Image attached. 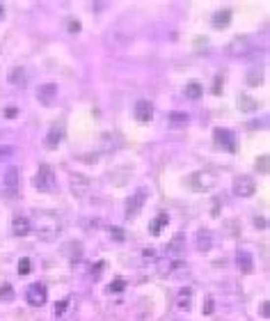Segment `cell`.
<instances>
[{
	"label": "cell",
	"mask_w": 270,
	"mask_h": 321,
	"mask_svg": "<svg viewBox=\"0 0 270 321\" xmlns=\"http://www.w3.org/2000/svg\"><path fill=\"white\" fill-rule=\"evenodd\" d=\"M167 223H170V216H167V214H158V216H156V218L151 221V225H149V232H151L153 236H158V234H160V229H163Z\"/></svg>",
	"instance_id": "e0dca14e"
},
{
	"label": "cell",
	"mask_w": 270,
	"mask_h": 321,
	"mask_svg": "<svg viewBox=\"0 0 270 321\" xmlns=\"http://www.w3.org/2000/svg\"><path fill=\"white\" fill-rule=\"evenodd\" d=\"M66 305H69V301H60L58 305H55V317H62V315H64Z\"/></svg>",
	"instance_id": "4dcf8cb0"
},
{
	"label": "cell",
	"mask_w": 270,
	"mask_h": 321,
	"mask_svg": "<svg viewBox=\"0 0 270 321\" xmlns=\"http://www.w3.org/2000/svg\"><path fill=\"white\" fill-rule=\"evenodd\" d=\"M192 305V289H181L177 296V308L179 310H188Z\"/></svg>",
	"instance_id": "d6986e66"
},
{
	"label": "cell",
	"mask_w": 270,
	"mask_h": 321,
	"mask_svg": "<svg viewBox=\"0 0 270 321\" xmlns=\"http://www.w3.org/2000/svg\"><path fill=\"white\" fill-rule=\"evenodd\" d=\"M213 142H215V147L224 149V152H229V154H236V133L231 131V128H215L213 131Z\"/></svg>",
	"instance_id": "277c9868"
},
{
	"label": "cell",
	"mask_w": 270,
	"mask_h": 321,
	"mask_svg": "<svg viewBox=\"0 0 270 321\" xmlns=\"http://www.w3.org/2000/svg\"><path fill=\"white\" fill-rule=\"evenodd\" d=\"M202 92H204V87L199 85V83H188V85H185V96H188V99H199V96H202Z\"/></svg>",
	"instance_id": "7402d4cb"
},
{
	"label": "cell",
	"mask_w": 270,
	"mask_h": 321,
	"mask_svg": "<svg viewBox=\"0 0 270 321\" xmlns=\"http://www.w3.org/2000/svg\"><path fill=\"white\" fill-rule=\"evenodd\" d=\"M2 16H5V7L0 5V19H2Z\"/></svg>",
	"instance_id": "60d3db41"
},
{
	"label": "cell",
	"mask_w": 270,
	"mask_h": 321,
	"mask_svg": "<svg viewBox=\"0 0 270 321\" xmlns=\"http://www.w3.org/2000/svg\"><path fill=\"white\" fill-rule=\"evenodd\" d=\"M66 28H69V32H78L80 23H78V21H69V23H66Z\"/></svg>",
	"instance_id": "8d00e7d4"
},
{
	"label": "cell",
	"mask_w": 270,
	"mask_h": 321,
	"mask_svg": "<svg viewBox=\"0 0 270 321\" xmlns=\"http://www.w3.org/2000/svg\"><path fill=\"white\" fill-rule=\"evenodd\" d=\"M90 188H92V179L85 177V174H71V191L73 195H78V197H85L90 193Z\"/></svg>",
	"instance_id": "30bf717a"
},
{
	"label": "cell",
	"mask_w": 270,
	"mask_h": 321,
	"mask_svg": "<svg viewBox=\"0 0 270 321\" xmlns=\"http://www.w3.org/2000/svg\"><path fill=\"white\" fill-rule=\"evenodd\" d=\"M2 191L7 197H16V193H19V170L14 165L7 167L5 179H2Z\"/></svg>",
	"instance_id": "ba28073f"
},
{
	"label": "cell",
	"mask_w": 270,
	"mask_h": 321,
	"mask_svg": "<svg viewBox=\"0 0 270 321\" xmlns=\"http://www.w3.org/2000/svg\"><path fill=\"white\" fill-rule=\"evenodd\" d=\"M124 289H126V282L124 280H115L110 287H108V291H110V294H117V291H124Z\"/></svg>",
	"instance_id": "f1b7e54d"
},
{
	"label": "cell",
	"mask_w": 270,
	"mask_h": 321,
	"mask_svg": "<svg viewBox=\"0 0 270 321\" xmlns=\"http://www.w3.org/2000/svg\"><path fill=\"white\" fill-rule=\"evenodd\" d=\"M14 154V149L12 147H7V149H0V160L7 159V156H12Z\"/></svg>",
	"instance_id": "74e56055"
},
{
	"label": "cell",
	"mask_w": 270,
	"mask_h": 321,
	"mask_svg": "<svg viewBox=\"0 0 270 321\" xmlns=\"http://www.w3.org/2000/svg\"><path fill=\"white\" fill-rule=\"evenodd\" d=\"M268 310H270L268 301H261V317H264V319H268V317H270V312H268Z\"/></svg>",
	"instance_id": "836d02e7"
},
{
	"label": "cell",
	"mask_w": 270,
	"mask_h": 321,
	"mask_svg": "<svg viewBox=\"0 0 270 321\" xmlns=\"http://www.w3.org/2000/svg\"><path fill=\"white\" fill-rule=\"evenodd\" d=\"M238 268L243 271V273H250L252 271V257L247 253H238Z\"/></svg>",
	"instance_id": "603a6c76"
},
{
	"label": "cell",
	"mask_w": 270,
	"mask_h": 321,
	"mask_svg": "<svg viewBox=\"0 0 270 321\" xmlns=\"http://www.w3.org/2000/svg\"><path fill=\"white\" fill-rule=\"evenodd\" d=\"M188 115L185 113H170V127L172 128H183L185 124H188Z\"/></svg>",
	"instance_id": "44dd1931"
},
{
	"label": "cell",
	"mask_w": 270,
	"mask_h": 321,
	"mask_svg": "<svg viewBox=\"0 0 270 321\" xmlns=\"http://www.w3.org/2000/svg\"><path fill=\"white\" fill-rule=\"evenodd\" d=\"M183 184L190 191H195V193H211L213 188L220 184V177L213 170H197V172L188 174Z\"/></svg>",
	"instance_id": "7a4b0ae2"
},
{
	"label": "cell",
	"mask_w": 270,
	"mask_h": 321,
	"mask_svg": "<svg viewBox=\"0 0 270 321\" xmlns=\"http://www.w3.org/2000/svg\"><path fill=\"white\" fill-rule=\"evenodd\" d=\"M181 243H183V234H177V236H174V241L170 243V250H177V248H181Z\"/></svg>",
	"instance_id": "1f68e13d"
},
{
	"label": "cell",
	"mask_w": 270,
	"mask_h": 321,
	"mask_svg": "<svg viewBox=\"0 0 270 321\" xmlns=\"http://www.w3.org/2000/svg\"><path fill=\"white\" fill-rule=\"evenodd\" d=\"M0 301H5V303L14 301V289H12V285H0Z\"/></svg>",
	"instance_id": "484cf974"
},
{
	"label": "cell",
	"mask_w": 270,
	"mask_h": 321,
	"mask_svg": "<svg viewBox=\"0 0 270 321\" xmlns=\"http://www.w3.org/2000/svg\"><path fill=\"white\" fill-rule=\"evenodd\" d=\"M145 200H147V191H145V188H140L138 193L128 197V204H126V218H128V221L138 218V214L142 211V207H145Z\"/></svg>",
	"instance_id": "52a82bcc"
},
{
	"label": "cell",
	"mask_w": 270,
	"mask_h": 321,
	"mask_svg": "<svg viewBox=\"0 0 270 321\" xmlns=\"http://www.w3.org/2000/svg\"><path fill=\"white\" fill-rule=\"evenodd\" d=\"M32 232V227H30V221H28L26 216H14V221H12V234L14 236H28Z\"/></svg>",
	"instance_id": "4fadbf2b"
},
{
	"label": "cell",
	"mask_w": 270,
	"mask_h": 321,
	"mask_svg": "<svg viewBox=\"0 0 270 321\" xmlns=\"http://www.w3.org/2000/svg\"><path fill=\"white\" fill-rule=\"evenodd\" d=\"M264 83V74H261V69H252L250 74H247V85L252 87H257Z\"/></svg>",
	"instance_id": "d4e9b609"
},
{
	"label": "cell",
	"mask_w": 270,
	"mask_h": 321,
	"mask_svg": "<svg viewBox=\"0 0 270 321\" xmlns=\"http://www.w3.org/2000/svg\"><path fill=\"white\" fill-rule=\"evenodd\" d=\"M26 298L28 303L32 305V308H44L48 301V294H46V287L41 285V282H34V285H30L26 291Z\"/></svg>",
	"instance_id": "5b68a950"
},
{
	"label": "cell",
	"mask_w": 270,
	"mask_h": 321,
	"mask_svg": "<svg viewBox=\"0 0 270 321\" xmlns=\"http://www.w3.org/2000/svg\"><path fill=\"white\" fill-rule=\"evenodd\" d=\"M64 253L69 255L71 261H76V259H80V255H83V246H80V243H69V246L64 248Z\"/></svg>",
	"instance_id": "cb8c5ba5"
},
{
	"label": "cell",
	"mask_w": 270,
	"mask_h": 321,
	"mask_svg": "<svg viewBox=\"0 0 270 321\" xmlns=\"http://www.w3.org/2000/svg\"><path fill=\"white\" fill-rule=\"evenodd\" d=\"M197 250L199 253H209L211 250V246H213V239H211V232H199L197 234Z\"/></svg>",
	"instance_id": "ac0fdd59"
},
{
	"label": "cell",
	"mask_w": 270,
	"mask_h": 321,
	"mask_svg": "<svg viewBox=\"0 0 270 321\" xmlns=\"http://www.w3.org/2000/svg\"><path fill=\"white\" fill-rule=\"evenodd\" d=\"M133 115H135V120H138V122L147 124V122H151V117H153V106L149 103V101L140 99L138 103H135V110H133Z\"/></svg>",
	"instance_id": "7c38bea8"
},
{
	"label": "cell",
	"mask_w": 270,
	"mask_h": 321,
	"mask_svg": "<svg viewBox=\"0 0 270 321\" xmlns=\"http://www.w3.org/2000/svg\"><path fill=\"white\" fill-rule=\"evenodd\" d=\"M254 193H257V184L252 177H247V174L236 177V181H234V195L236 197H250Z\"/></svg>",
	"instance_id": "8992f818"
},
{
	"label": "cell",
	"mask_w": 270,
	"mask_h": 321,
	"mask_svg": "<svg viewBox=\"0 0 270 321\" xmlns=\"http://www.w3.org/2000/svg\"><path fill=\"white\" fill-rule=\"evenodd\" d=\"M211 308H213V305H211V298H209V301H206V312H204V315H211Z\"/></svg>",
	"instance_id": "ab89813d"
},
{
	"label": "cell",
	"mask_w": 270,
	"mask_h": 321,
	"mask_svg": "<svg viewBox=\"0 0 270 321\" xmlns=\"http://www.w3.org/2000/svg\"><path fill=\"white\" fill-rule=\"evenodd\" d=\"M220 83H222V78L217 76V78H215V83H213V94H220Z\"/></svg>",
	"instance_id": "f35d334b"
},
{
	"label": "cell",
	"mask_w": 270,
	"mask_h": 321,
	"mask_svg": "<svg viewBox=\"0 0 270 321\" xmlns=\"http://www.w3.org/2000/svg\"><path fill=\"white\" fill-rule=\"evenodd\" d=\"M58 94H60V87L55 83H46V85H39V90H37V101L41 106H53L58 101Z\"/></svg>",
	"instance_id": "9c48e42d"
},
{
	"label": "cell",
	"mask_w": 270,
	"mask_h": 321,
	"mask_svg": "<svg viewBox=\"0 0 270 321\" xmlns=\"http://www.w3.org/2000/svg\"><path fill=\"white\" fill-rule=\"evenodd\" d=\"M142 255H145V259H147V261H153V259H156V250H151V248H147Z\"/></svg>",
	"instance_id": "e575fe53"
},
{
	"label": "cell",
	"mask_w": 270,
	"mask_h": 321,
	"mask_svg": "<svg viewBox=\"0 0 270 321\" xmlns=\"http://www.w3.org/2000/svg\"><path fill=\"white\" fill-rule=\"evenodd\" d=\"M268 163H270V159H268V156H259V159H257V170H259V172H261V174H268Z\"/></svg>",
	"instance_id": "4316f807"
},
{
	"label": "cell",
	"mask_w": 270,
	"mask_h": 321,
	"mask_svg": "<svg viewBox=\"0 0 270 321\" xmlns=\"http://www.w3.org/2000/svg\"><path fill=\"white\" fill-rule=\"evenodd\" d=\"M238 108H240L243 113H254L259 108V103L252 99V96H247V94H240V96H238Z\"/></svg>",
	"instance_id": "ffe728a7"
},
{
	"label": "cell",
	"mask_w": 270,
	"mask_h": 321,
	"mask_svg": "<svg viewBox=\"0 0 270 321\" xmlns=\"http://www.w3.org/2000/svg\"><path fill=\"white\" fill-rule=\"evenodd\" d=\"M55 172L53 167L48 165V163H41L37 174H34V188L39 191V193H53L55 191Z\"/></svg>",
	"instance_id": "3957f363"
},
{
	"label": "cell",
	"mask_w": 270,
	"mask_h": 321,
	"mask_svg": "<svg viewBox=\"0 0 270 321\" xmlns=\"http://www.w3.org/2000/svg\"><path fill=\"white\" fill-rule=\"evenodd\" d=\"M19 273H21V275H28V273H30V259H28V257H23V259H21Z\"/></svg>",
	"instance_id": "f546056e"
},
{
	"label": "cell",
	"mask_w": 270,
	"mask_h": 321,
	"mask_svg": "<svg viewBox=\"0 0 270 321\" xmlns=\"http://www.w3.org/2000/svg\"><path fill=\"white\" fill-rule=\"evenodd\" d=\"M62 138H64V127H62V124H53V127L48 128L46 138H44V147L55 149L60 142H62Z\"/></svg>",
	"instance_id": "8fae6325"
},
{
	"label": "cell",
	"mask_w": 270,
	"mask_h": 321,
	"mask_svg": "<svg viewBox=\"0 0 270 321\" xmlns=\"http://www.w3.org/2000/svg\"><path fill=\"white\" fill-rule=\"evenodd\" d=\"M254 227H257V229H266V227H268L266 218H254Z\"/></svg>",
	"instance_id": "d590c367"
},
{
	"label": "cell",
	"mask_w": 270,
	"mask_h": 321,
	"mask_svg": "<svg viewBox=\"0 0 270 321\" xmlns=\"http://www.w3.org/2000/svg\"><path fill=\"white\" fill-rule=\"evenodd\" d=\"M30 227H34L37 236H41L44 241H53V239H58V234L62 232V218H60L55 211L37 209V211H32Z\"/></svg>",
	"instance_id": "6da1fadb"
},
{
	"label": "cell",
	"mask_w": 270,
	"mask_h": 321,
	"mask_svg": "<svg viewBox=\"0 0 270 321\" xmlns=\"http://www.w3.org/2000/svg\"><path fill=\"white\" fill-rule=\"evenodd\" d=\"M250 37H236V39L229 44V55H247L250 53Z\"/></svg>",
	"instance_id": "5bb4252c"
},
{
	"label": "cell",
	"mask_w": 270,
	"mask_h": 321,
	"mask_svg": "<svg viewBox=\"0 0 270 321\" xmlns=\"http://www.w3.org/2000/svg\"><path fill=\"white\" fill-rule=\"evenodd\" d=\"M211 23H213V28H215V30H224V28L231 23V12H229V9H217V12L213 14Z\"/></svg>",
	"instance_id": "9a60e30c"
},
{
	"label": "cell",
	"mask_w": 270,
	"mask_h": 321,
	"mask_svg": "<svg viewBox=\"0 0 270 321\" xmlns=\"http://www.w3.org/2000/svg\"><path fill=\"white\" fill-rule=\"evenodd\" d=\"M7 78H9V83H12V85H16V87H26L28 85V71L23 67H14Z\"/></svg>",
	"instance_id": "2e32d148"
},
{
	"label": "cell",
	"mask_w": 270,
	"mask_h": 321,
	"mask_svg": "<svg viewBox=\"0 0 270 321\" xmlns=\"http://www.w3.org/2000/svg\"><path fill=\"white\" fill-rule=\"evenodd\" d=\"M19 115V108L16 106H9V108H5V117H9V120H14Z\"/></svg>",
	"instance_id": "d6a6232c"
},
{
	"label": "cell",
	"mask_w": 270,
	"mask_h": 321,
	"mask_svg": "<svg viewBox=\"0 0 270 321\" xmlns=\"http://www.w3.org/2000/svg\"><path fill=\"white\" fill-rule=\"evenodd\" d=\"M110 236L117 241V243L126 241V232H124V229H119V227H110Z\"/></svg>",
	"instance_id": "83f0119b"
}]
</instances>
